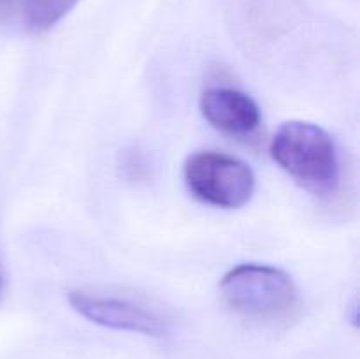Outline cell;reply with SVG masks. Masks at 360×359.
<instances>
[{"label":"cell","instance_id":"277c9868","mask_svg":"<svg viewBox=\"0 0 360 359\" xmlns=\"http://www.w3.org/2000/svg\"><path fill=\"white\" fill-rule=\"evenodd\" d=\"M185 183L193 197L224 210H238L255 192L252 168L221 151H197L185 162Z\"/></svg>","mask_w":360,"mask_h":359},{"label":"cell","instance_id":"ba28073f","mask_svg":"<svg viewBox=\"0 0 360 359\" xmlns=\"http://www.w3.org/2000/svg\"><path fill=\"white\" fill-rule=\"evenodd\" d=\"M4 289H6V278H4L2 271H0V298H2L4 294Z\"/></svg>","mask_w":360,"mask_h":359},{"label":"cell","instance_id":"3957f363","mask_svg":"<svg viewBox=\"0 0 360 359\" xmlns=\"http://www.w3.org/2000/svg\"><path fill=\"white\" fill-rule=\"evenodd\" d=\"M70 306L81 317L98 326L146 336L167 334V317L139 294L101 287L72 289L67 294Z\"/></svg>","mask_w":360,"mask_h":359},{"label":"cell","instance_id":"5b68a950","mask_svg":"<svg viewBox=\"0 0 360 359\" xmlns=\"http://www.w3.org/2000/svg\"><path fill=\"white\" fill-rule=\"evenodd\" d=\"M200 113L211 127L231 137H250L259 130L260 108L248 94L236 88H207L200 97Z\"/></svg>","mask_w":360,"mask_h":359},{"label":"cell","instance_id":"8992f818","mask_svg":"<svg viewBox=\"0 0 360 359\" xmlns=\"http://www.w3.org/2000/svg\"><path fill=\"white\" fill-rule=\"evenodd\" d=\"M79 0H25L20 18L32 32H46L62 21Z\"/></svg>","mask_w":360,"mask_h":359},{"label":"cell","instance_id":"7a4b0ae2","mask_svg":"<svg viewBox=\"0 0 360 359\" xmlns=\"http://www.w3.org/2000/svg\"><path fill=\"white\" fill-rule=\"evenodd\" d=\"M220 294L236 315L264 324L292 319L301 303L290 275L267 264L236 266L221 280Z\"/></svg>","mask_w":360,"mask_h":359},{"label":"cell","instance_id":"52a82bcc","mask_svg":"<svg viewBox=\"0 0 360 359\" xmlns=\"http://www.w3.org/2000/svg\"><path fill=\"white\" fill-rule=\"evenodd\" d=\"M23 4L25 0H0V16L9 18L14 16V14L20 16Z\"/></svg>","mask_w":360,"mask_h":359},{"label":"cell","instance_id":"6da1fadb","mask_svg":"<svg viewBox=\"0 0 360 359\" xmlns=\"http://www.w3.org/2000/svg\"><path fill=\"white\" fill-rule=\"evenodd\" d=\"M271 157L315 196H330L340 185L341 160L336 141L315 123H283L271 141Z\"/></svg>","mask_w":360,"mask_h":359}]
</instances>
